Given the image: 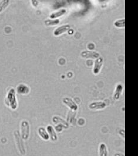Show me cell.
I'll list each match as a JSON object with an SVG mask.
<instances>
[{
	"label": "cell",
	"instance_id": "1",
	"mask_svg": "<svg viewBox=\"0 0 138 156\" xmlns=\"http://www.w3.org/2000/svg\"><path fill=\"white\" fill-rule=\"evenodd\" d=\"M5 103L12 110H15L17 108L18 104L15 95V91L14 88L10 89V90L8 91L5 100Z\"/></svg>",
	"mask_w": 138,
	"mask_h": 156
},
{
	"label": "cell",
	"instance_id": "2",
	"mask_svg": "<svg viewBox=\"0 0 138 156\" xmlns=\"http://www.w3.org/2000/svg\"><path fill=\"white\" fill-rule=\"evenodd\" d=\"M14 136L16 141V144L17 146V148L20 153V154L23 156L25 154V145L23 143V140L22 138L21 135L18 130H15L14 132Z\"/></svg>",
	"mask_w": 138,
	"mask_h": 156
},
{
	"label": "cell",
	"instance_id": "3",
	"mask_svg": "<svg viewBox=\"0 0 138 156\" xmlns=\"http://www.w3.org/2000/svg\"><path fill=\"white\" fill-rule=\"evenodd\" d=\"M30 126L27 121L23 120L21 123V136L23 140H27L29 137Z\"/></svg>",
	"mask_w": 138,
	"mask_h": 156
},
{
	"label": "cell",
	"instance_id": "4",
	"mask_svg": "<svg viewBox=\"0 0 138 156\" xmlns=\"http://www.w3.org/2000/svg\"><path fill=\"white\" fill-rule=\"evenodd\" d=\"M82 57L85 58H98L100 57V54L95 51H84L81 54Z\"/></svg>",
	"mask_w": 138,
	"mask_h": 156
},
{
	"label": "cell",
	"instance_id": "5",
	"mask_svg": "<svg viewBox=\"0 0 138 156\" xmlns=\"http://www.w3.org/2000/svg\"><path fill=\"white\" fill-rule=\"evenodd\" d=\"M63 103L67 105L70 109L72 110L76 111L78 109V105L76 104V103L70 98L68 97H65L62 100Z\"/></svg>",
	"mask_w": 138,
	"mask_h": 156
},
{
	"label": "cell",
	"instance_id": "6",
	"mask_svg": "<svg viewBox=\"0 0 138 156\" xmlns=\"http://www.w3.org/2000/svg\"><path fill=\"white\" fill-rule=\"evenodd\" d=\"M103 58L102 57H99L95 61L94 66L93 69V72L95 75H97L100 72L101 68L103 65Z\"/></svg>",
	"mask_w": 138,
	"mask_h": 156
},
{
	"label": "cell",
	"instance_id": "7",
	"mask_svg": "<svg viewBox=\"0 0 138 156\" xmlns=\"http://www.w3.org/2000/svg\"><path fill=\"white\" fill-rule=\"evenodd\" d=\"M106 107V104L104 102L98 101L93 102L89 105V108L91 110H101Z\"/></svg>",
	"mask_w": 138,
	"mask_h": 156
},
{
	"label": "cell",
	"instance_id": "8",
	"mask_svg": "<svg viewBox=\"0 0 138 156\" xmlns=\"http://www.w3.org/2000/svg\"><path fill=\"white\" fill-rule=\"evenodd\" d=\"M70 26L68 25H65L63 26H60L59 27H58L57 29H56V30L54 31V35L55 36H59L61 34H62L63 33H65L66 32H67L68 30H69L70 29Z\"/></svg>",
	"mask_w": 138,
	"mask_h": 156
},
{
	"label": "cell",
	"instance_id": "9",
	"mask_svg": "<svg viewBox=\"0 0 138 156\" xmlns=\"http://www.w3.org/2000/svg\"><path fill=\"white\" fill-rule=\"evenodd\" d=\"M47 131H48V134L50 136V140H51L52 141L55 142V141H56L58 140L57 135L55 133V131L53 128L52 126H50V125L48 126V127H47Z\"/></svg>",
	"mask_w": 138,
	"mask_h": 156
},
{
	"label": "cell",
	"instance_id": "10",
	"mask_svg": "<svg viewBox=\"0 0 138 156\" xmlns=\"http://www.w3.org/2000/svg\"><path fill=\"white\" fill-rule=\"evenodd\" d=\"M17 92L20 94L25 95V94H27L29 93L30 89L27 85H23V84H20L17 87Z\"/></svg>",
	"mask_w": 138,
	"mask_h": 156
},
{
	"label": "cell",
	"instance_id": "11",
	"mask_svg": "<svg viewBox=\"0 0 138 156\" xmlns=\"http://www.w3.org/2000/svg\"><path fill=\"white\" fill-rule=\"evenodd\" d=\"M38 133L39 136L45 141H48L49 139V136L48 133L46 132V129L40 127L38 129Z\"/></svg>",
	"mask_w": 138,
	"mask_h": 156
},
{
	"label": "cell",
	"instance_id": "12",
	"mask_svg": "<svg viewBox=\"0 0 138 156\" xmlns=\"http://www.w3.org/2000/svg\"><path fill=\"white\" fill-rule=\"evenodd\" d=\"M53 122L55 124L62 125L64 127V128H65V129L68 128V124L61 117H56V116L53 117Z\"/></svg>",
	"mask_w": 138,
	"mask_h": 156
},
{
	"label": "cell",
	"instance_id": "13",
	"mask_svg": "<svg viewBox=\"0 0 138 156\" xmlns=\"http://www.w3.org/2000/svg\"><path fill=\"white\" fill-rule=\"evenodd\" d=\"M123 91V86L121 84H118L116 87V91L114 94V100H119L120 97V95Z\"/></svg>",
	"mask_w": 138,
	"mask_h": 156
},
{
	"label": "cell",
	"instance_id": "14",
	"mask_svg": "<svg viewBox=\"0 0 138 156\" xmlns=\"http://www.w3.org/2000/svg\"><path fill=\"white\" fill-rule=\"evenodd\" d=\"M99 156H108V151L107 146L105 144L101 143L99 147Z\"/></svg>",
	"mask_w": 138,
	"mask_h": 156
},
{
	"label": "cell",
	"instance_id": "15",
	"mask_svg": "<svg viewBox=\"0 0 138 156\" xmlns=\"http://www.w3.org/2000/svg\"><path fill=\"white\" fill-rule=\"evenodd\" d=\"M65 13H66V10L65 9H61V10H59L57 12L51 14L50 15V18L54 20V19L61 17L64 14H65Z\"/></svg>",
	"mask_w": 138,
	"mask_h": 156
},
{
	"label": "cell",
	"instance_id": "16",
	"mask_svg": "<svg viewBox=\"0 0 138 156\" xmlns=\"http://www.w3.org/2000/svg\"><path fill=\"white\" fill-rule=\"evenodd\" d=\"M10 1L9 0H2L0 1V13L5 10L9 5Z\"/></svg>",
	"mask_w": 138,
	"mask_h": 156
},
{
	"label": "cell",
	"instance_id": "17",
	"mask_svg": "<svg viewBox=\"0 0 138 156\" xmlns=\"http://www.w3.org/2000/svg\"><path fill=\"white\" fill-rule=\"evenodd\" d=\"M60 21L58 19H55V20H46L45 21V24L46 26H55L57 25L59 23Z\"/></svg>",
	"mask_w": 138,
	"mask_h": 156
},
{
	"label": "cell",
	"instance_id": "18",
	"mask_svg": "<svg viewBox=\"0 0 138 156\" xmlns=\"http://www.w3.org/2000/svg\"><path fill=\"white\" fill-rule=\"evenodd\" d=\"M114 25L117 27H125V19L119 20L114 22Z\"/></svg>",
	"mask_w": 138,
	"mask_h": 156
},
{
	"label": "cell",
	"instance_id": "19",
	"mask_svg": "<svg viewBox=\"0 0 138 156\" xmlns=\"http://www.w3.org/2000/svg\"><path fill=\"white\" fill-rule=\"evenodd\" d=\"M120 135L123 138H125V130H121L120 131Z\"/></svg>",
	"mask_w": 138,
	"mask_h": 156
},
{
	"label": "cell",
	"instance_id": "20",
	"mask_svg": "<svg viewBox=\"0 0 138 156\" xmlns=\"http://www.w3.org/2000/svg\"><path fill=\"white\" fill-rule=\"evenodd\" d=\"M32 4L34 7H36L38 5V1H32Z\"/></svg>",
	"mask_w": 138,
	"mask_h": 156
},
{
	"label": "cell",
	"instance_id": "21",
	"mask_svg": "<svg viewBox=\"0 0 138 156\" xmlns=\"http://www.w3.org/2000/svg\"><path fill=\"white\" fill-rule=\"evenodd\" d=\"M114 156H125L124 154H122V153H116L115 154H114Z\"/></svg>",
	"mask_w": 138,
	"mask_h": 156
}]
</instances>
